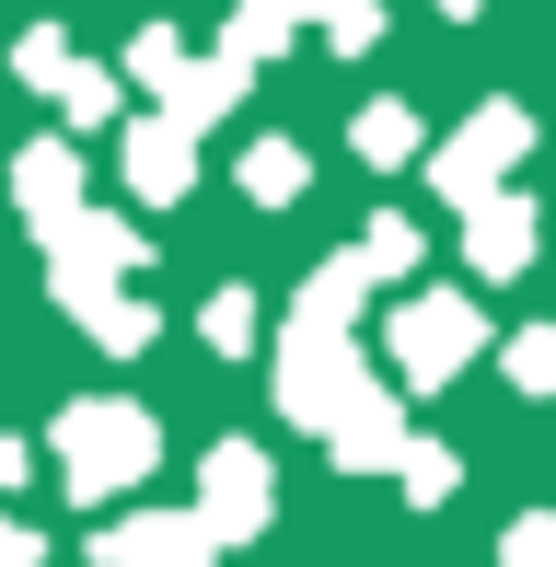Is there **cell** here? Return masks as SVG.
Wrapping results in <instances>:
<instances>
[{"instance_id": "obj_1", "label": "cell", "mask_w": 556, "mask_h": 567, "mask_svg": "<svg viewBox=\"0 0 556 567\" xmlns=\"http://www.w3.org/2000/svg\"><path fill=\"white\" fill-rule=\"evenodd\" d=\"M47 452H59L70 498L93 509V498H128L151 463H163V429H151V405H128V394H82V405H59Z\"/></svg>"}, {"instance_id": "obj_2", "label": "cell", "mask_w": 556, "mask_h": 567, "mask_svg": "<svg viewBox=\"0 0 556 567\" xmlns=\"http://www.w3.org/2000/svg\"><path fill=\"white\" fill-rule=\"evenodd\" d=\"M35 244H47V290H59V313H82L93 290H116V278L151 267V231L116 220V209H59V220H35Z\"/></svg>"}, {"instance_id": "obj_3", "label": "cell", "mask_w": 556, "mask_h": 567, "mask_svg": "<svg viewBox=\"0 0 556 567\" xmlns=\"http://www.w3.org/2000/svg\"><path fill=\"white\" fill-rule=\"evenodd\" d=\"M383 348H394V382H406V394H441V382H464V359L487 348V313H475L464 290H406L394 324H383Z\"/></svg>"}, {"instance_id": "obj_4", "label": "cell", "mask_w": 556, "mask_h": 567, "mask_svg": "<svg viewBox=\"0 0 556 567\" xmlns=\"http://www.w3.org/2000/svg\"><path fill=\"white\" fill-rule=\"evenodd\" d=\"M348 382H360V337L290 301V324H278V417H290V429H325Z\"/></svg>"}, {"instance_id": "obj_5", "label": "cell", "mask_w": 556, "mask_h": 567, "mask_svg": "<svg viewBox=\"0 0 556 567\" xmlns=\"http://www.w3.org/2000/svg\"><path fill=\"white\" fill-rule=\"evenodd\" d=\"M522 151H534V116H522V105H475V116L452 127L441 151H429V186H441L452 209H464V197L511 186V163H522Z\"/></svg>"}, {"instance_id": "obj_6", "label": "cell", "mask_w": 556, "mask_h": 567, "mask_svg": "<svg viewBox=\"0 0 556 567\" xmlns=\"http://www.w3.org/2000/svg\"><path fill=\"white\" fill-rule=\"evenodd\" d=\"M197 522H209V545H256L278 522V486H267L256 441H209V463H197Z\"/></svg>"}, {"instance_id": "obj_7", "label": "cell", "mask_w": 556, "mask_h": 567, "mask_svg": "<svg viewBox=\"0 0 556 567\" xmlns=\"http://www.w3.org/2000/svg\"><path fill=\"white\" fill-rule=\"evenodd\" d=\"M93 567H220V545L197 509H128L93 533Z\"/></svg>"}, {"instance_id": "obj_8", "label": "cell", "mask_w": 556, "mask_h": 567, "mask_svg": "<svg viewBox=\"0 0 556 567\" xmlns=\"http://www.w3.org/2000/svg\"><path fill=\"white\" fill-rule=\"evenodd\" d=\"M313 441H325V452H337V463H348V475H383V463H394V452H406V394H383V382H371V371H360V382H348V394H337V417H325V429H313Z\"/></svg>"}, {"instance_id": "obj_9", "label": "cell", "mask_w": 556, "mask_h": 567, "mask_svg": "<svg viewBox=\"0 0 556 567\" xmlns=\"http://www.w3.org/2000/svg\"><path fill=\"white\" fill-rule=\"evenodd\" d=\"M464 267L475 278H522V267H534V197H522V186L464 197Z\"/></svg>"}, {"instance_id": "obj_10", "label": "cell", "mask_w": 556, "mask_h": 567, "mask_svg": "<svg viewBox=\"0 0 556 567\" xmlns=\"http://www.w3.org/2000/svg\"><path fill=\"white\" fill-rule=\"evenodd\" d=\"M116 163H128V197H140V209H174V197L197 186V127H174V116H140Z\"/></svg>"}, {"instance_id": "obj_11", "label": "cell", "mask_w": 556, "mask_h": 567, "mask_svg": "<svg viewBox=\"0 0 556 567\" xmlns=\"http://www.w3.org/2000/svg\"><path fill=\"white\" fill-rule=\"evenodd\" d=\"M244 82H256V70H244L233 47H209V59H186V70L163 82V116H174V127H220V116L244 105Z\"/></svg>"}, {"instance_id": "obj_12", "label": "cell", "mask_w": 556, "mask_h": 567, "mask_svg": "<svg viewBox=\"0 0 556 567\" xmlns=\"http://www.w3.org/2000/svg\"><path fill=\"white\" fill-rule=\"evenodd\" d=\"M12 209H23V220H59V209H82V151H70V140L12 151Z\"/></svg>"}, {"instance_id": "obj_13", "label": "cell", "mask_w": 556, "mask_h": 567, "mask_svg": "<svg viewBox=\"0 0 556 567\" xmlns=\"http://www.w3.org/2000/svg\"><path fill=\"white\" fill-rule=\"evenodd\" d=\"M70 324H82V337L105 348V359H140L151 337H163V313H151V301L128 290V278H116V290H93V301H82V313H70Z\"/></svg>"}, {"instance_id": "obj_14", "label": "cell", "mask_w": 556, "mask_h": 567, "mask_svg": "<svg viewBox=\"0 0 556 567\" xmlns=\"http://www.w3.org/2000/svg\"><path fill=\"white\" fill-rule=\"evenodd\" d=\"M348 151H360L371 174H394V163H418V151H429V127H418L406 105H360V127H348Z\"/></svg>"}, {"instance_id": "obj_15", "label": "cell", "mask_w": 556, "mask_h": 567, "mask_svg": "<svg viewBox=\"0 0 556 567\" xmlns=\"http://www.w3.org/2000/svg\"><path fill=\"white\" fill-rule=\"evenodd\" d=\"M301 186H313V163H301L290 140H256V151H244V197H256V209H290Z\"/></svg>"}, {"instance_id": "obj_16", "label": "cell", "mask_w": 556, "mask_h": 567, "mask_svg": "<svg viewBox=\"0 0 556 567\" xmlns=\"http://www.w3.org/2000/svg\"><path fill=\"white\" fill-rule=\"evenodd\" d=\"M47 93H59V116H70V127H105L128 82H116V70H93V59H59V82H47Z\"/></svg>"}, {"instance_id": "obj_17", "label": "cell", "mask_w": 556, "mask_h": 567, "mask_svg": "<svg viewBox=\"0 0 556 567\" xmlns=\"http://www.w3.org/2000/svg\"><path fill=\"white\" fill-rule=\"evenodd\" d=\"M383 475H394V486H406V498H418V509H441V498H452V486H464V463H452L441 441H418V429H406V452H394V463H383Z\"/></svg>"}, {"instance_id": "obj_18", "label": "cell", "mask_w": 556, "mask_h": 567, "mask_svg": "<svg viewBox=\"0 0 556 567\" xmlns=\"http://www.w3.org/2000/svg\"><path fill=\"white\" fill-rule=\"evenodd\" d=\"M301 23H313L337 59H371V47H383V0H313Z\"/></svg>"}, {"instance_id": "obj_19", "label": "cell", "mask_w": 556, "mask_h": 567, "mask_svg": "<svg viewBox=\"0 0 556 567\" xmlns=\"http://www.w3.org/2000/svg\"><path fill=\"white\" fill-rule=\"evenodd\" d=\"M174 70H186V35H174V23H140V35H128V82L163 105V82H174Z\"/></svg>"}, {"instance_id": "obj_20", "label": "cell", "mask_w": 556, "mask_h": 567, "mask_svg": "<svg viewBox=\"0 0 556 567\" xmlns=\"http://www.w3.org/2000/svg\"><path fill=\"white\" fill-rule=\"evenodd\" d=\"M348 255H360L371 278H406V267H418V220H394V209L360 220V244H348Z\"/></svg>"}, {"instance_id": "obj_21", "label": "cell", "mask_w": 556, "mask_h": 567, "mask_svg": "<svg viewBox=\"0 0 556 567\" xmlns=\"http://www.w3.org/2000/svg\"><path fill=\"white\" fill-rule=\"evenodd\" d=\"M197 337H209L220 359H244V348H256V290H209V313H197Z\"/></svg>"}, {"instance_id": "obj_22", "label": "cell", "mask_w": 556, "mask_h": 567, "mask_svg": "<svg viewBox=\"0 0 556 567\" xmlns=\"http://www.w3.org/2000/svg\"><path fill=\"white\" fill-rule=\"evenodd\" d=\"M498 359H511V382H522V394H545V382H556V324H522Z\"/></svg>"}, {"instance_id": "obj_23", "label": "cell", "mask_w": 556, "mask_h": 567, "mask_svg": "<svg viewBox=\"0 0 556 567\" xmlns=\"http://www.w3.org/2000/svg\"><path fill=\"white\" fill-rule=\"evenodd\" d=\"M498 567H556V509H522V522L498 533Z\"/></svg>"}, {"instance_id": "obj_24", "label": "cell", "mask_w": 556, "mask_h": 567, "mask_svg": "<svg viewBox=\"0 0 556 567\" xmlns=\"http://www.w3.org/2000/svg\"><path fill=\"white\" fill-rule=\"evenodd\" d=\"M59 59H70V35H59V23H35V35L12 47V82H35V93H47V82H59Z\"/></svg>"}, {"instance_id": "obj_25", "label": "cell", "mask_w": 556, "mask_h": 567, "mask_svg": "<svg viewBox=\"0 0 556 567\" xmlns=\"http://www.w3.org/2000/svg\"><path fill=\"white\" fill-rule=\"evenodd\" d=\"M0 567H47V533L12 522V509H0Z\"/></svg>"}, {"instance_id": "obj_26", "label": "cell", "mask_w": 556, "mask_h": 567, "mask_svg": "<svg viewBox=\"0 0 556 567\" xmlns=\"http://www.w3.org/2000/svg\"><path fill=\"white\" fill-rule=\"evenodd\" d=\"M23 475H35V452H23V441H0V498H12Z\"/></svg>"}, {"instance_id": "obj_27", "label": "cell", "mask_w": 556, "mask_h": 567, "mask_svg": "<svg viewBox=\"0 0 556 567\" xmlns=\"http://www.w3.org/2000/svg\"><path fill=\"white\" fill-rule=\"evenodd\" d=\"M441 12H452V23H464V12H487V0H441Z\"/></svg>"}]
</instances>
